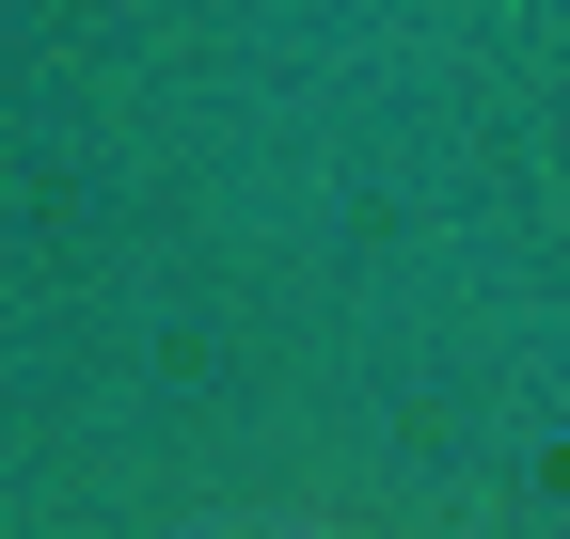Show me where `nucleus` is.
<instances>
[]
</instances>
